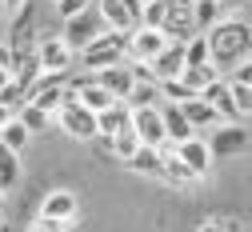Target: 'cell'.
I'll use <instances>...</instances> for the list:
<instances>
[{
  "instance_id": "6da1fadb",
  "label": "cell",
  "mask_w": 252,
  "mask_h": 232,
  "mask_svg": "<svg viewBox=\"0 0 252 232\" xmlns=\"http://www.w3.org/2000/svg\"><path fill=\"white\" fill-rule=\"evenodd\" d=\"M208 60L216 68H232L236 60L248 56V20H236V16H220L208 32Z\"/></svg>"
},
{
  "instance_id": "7a4b0ae2",
  "label": "cell",
  "mask_w": 252,
  "mask_h": 232,
  "mask_svg": "<svg viewBox=\"0 0 252 232\" xmlns=\"http://www.w3.org/2000/svg\"><path fill=\"white\" fill-rule=\"evenodd\" d=\"M124 48H128V32H104V36H96L88 48H80V60H84V68L96 76V72L112 68V64H124Z\"/></svg>"
},
{
  "instance_id": "3957f363",
  "label": "cell",
  "mask_w": 252,
  "mask_h": 232,
  "mask_svg": "<svg viewBox=\"0 0 252 232\" xmlns=\"http://www.w3.org/2000/svg\"><path fill=\"white\" fill-rule=\"evenodd\" d=\"M96 36H104V24H100V16H96V8H84L80 16H72V20H64V32H60V40H64L72 52H80V48H88Z\"/></svg>"
},
{
  "instance_id": "277c9868",
  "label": "cell",
  "mask_w": 252,
  "mask_h": 232,
  "mask_svg": "<svg viewBox=\"0 0 252 232\" xmlns=\"http://www.w3.org/2000/svg\"><path fill=\"white\" fill-rule=\"evenodd\" d=\"M204 144H208L212 160H232V156L248 152V124H220Z\"/></svg>"
},
{
  "instance_id": "5b68a950",
  "label": "cell",
  "mask_w": 252,
  "mask_h": 232,
  "mask_svg": "<svg viewBox=\"0 0 252 232\" xmlns=\"http://www.w3.org/2000/svg\"><path fill=\"white\" fill-rule=\"evenodd\" d=\"M128 128L136 132V140L144 148H160L164 140V124H160V108H128Z\"/></svg>"
},
{
  "instance_id": "8992f818",
  "label": "cell",
  "mask_w": 252,
  "mask_h": 232,
  "mask_svg": "<svg viewBox=\"0 0 252 232\" xmlns=\"http://www.w3.org/2000/svg\"><path fill=\"white\" fill-rule=\"evenodd\" d=\"M160 32H164V40H172V44H184L188 36H196V28H192V4H188V0H168Z\"/></svg>"
},
{
  "instance_id": "52a82bcc",
  "label": "cell",
  "mask_w": 252,
  "mask_h": 232,
  "mask_svg": "<svg viewBox=\"0 0 252 232\" xmlns=\"http://www.w3.org/2000/svg\"><path fill=\"white\" fill-rule=\"evenodd\" d=\"M72 48L60 40V36H40L36 40V60H40V72H56V76H64L68 72V64H72Z\"/></svg>"
},
{
  "instance_id": "ba28073f",
  "label": "cell",
  "mask_w": 252,
  "mask_h": 232,
  "mask_svg": "<svg viewBox=\"0 0 252 232\" xmlns=\"http://www.w3.org/2000/svg\"><path fill=\"white\" fill-rule=\"evenodd\" d=\"M76 216H80V200L68 188H52L40 200V220H68V224H76Z\"/></svg>"
},
{
  "instance_id": "9c48e42d",
  "label": "cell",
  "mask_w": 252,
  "mask_h": 232,
  "mask_svg": "<svg viewBox=\"0 0 252 232\" xmlns=\"http://www.w3.org/2000/svg\"><path fill=\"white\" fill-rule=\"evenodd\" d=\"M56 120H60V128L68 132V136H76V140H96V112H88V108H80V104H64L56 112Z\"/></svg>"
},
{
  "instance_id": "30bf717a",
  "label": "cell",
  "mask_w": 252,
  "mask_h": 232,
  "mask_svg": "<svg viewBox=\"0 0 252 232\" xmlns=\"http://www.w3.org/2000/svg\"><path fill=\"white\" fill-rule=\"evenodd\" d=\"M164 44H168V40H164V32H160V28H144V24H136V28L128 32V48H124V52H132L136 64H148Z\"/></svg>"
},
{
  "instance_id": "8fae6325",
  "label": "cell",
  "mask_w": 252,
  "mask_h": 232,
  "mask_svg": "<svg viewBox=\"0 0 252 232\" xmlns=\"http://www.w3.org/2000/svg\"><path fill=\"white\" fill-rule=\"evenodd\" d=\"M148 72H152L156 84H160V80H176V76L184 72V44H172V40H168L160 52L148 60Z\"/></svg>"
},
{
  "instance_id": "7c38bea8",
  "label": "cell",
  "mask_w": 252,
  "mask_h": 232,
  "mask_svg": "<svg viewBox=\"0 0 252 232\" xmlns=\"http://www.w3.org/2000/svg\"><path fill=\"white\" fill-rule=\"evenodd\" d=\"M172 152L184 160V168L192 172L196 180H200V176H208V168H212V152H208L204 136H192V140H184V144H172Z\"/></svg>"
},
{
  "instance_id": "4fadbf2b",
  "label": "cell",
  "mask_w": 252,
  "mask_h": 232,
  "mask_svg": "<svg viewBox=\"0 0 252 232\" xmlns=\"http://www.w3.org/2000/svg\"><path fill=\"white\" fill-rule=\"evenodd\" d=\"M92 8H96L104 32H132L136 28V16L120 4V0H92Z\"/></svg>"
},
{
  "instance_id": "5bb4252c",
  "label": "cell",
  "mask_w": 252,
  "mask_h": 232,
  "mask_svg": "<svg viewBox=\"0 0 252 232\" xmlns=\"http://www.w3.org/2000/svg\"><path fill=\"white\" fill-rule=\"evenodd\" d=\"M96 84L112 96V100L120 104L124 96H128V88H132V72H128V64H112V68H104V72H96Z\"/></svg>"
},
{
  "instance_id": "9a60e30c",
  "label": "cell",
  "mask_w": 252,
  "mask_h": 232,
  "mask_svg": "<svg viewBox=\"0 0 252 232\" xmlns=\"http://www.w3.org/2000/svg\"><path fill=\"white\" fill-rule=\"evenodd\" d=\"M124 108H160V84H152V80H132L128 96L120 100Z\"/></svg>"
},
{
  "instance_id": "2e32d148",
  "label": "cell",
  "mask_w": 252,
  "mask_h": 232,
  "mask_svg": "<svg viewBox=\"0 0 252 232\" xmlns=\"http://www.w3.org/2000/svg\"><path fill=\"white\" fill-rule=\"evenodd\" d=\"M180 112H184V120L192 124V132L200 136V128H212V124H220V116L212 112V104H204L200 96H192V100H184L180 104Z\"/></svg>"
},
{
  "instance_id": "e0dca14e",
  "label": "cell",
  "mask_w": 252,
  "mask_h": 232,
  "mask_svg": "<svg viewBox=\"0 0 252 232\" xmlns=\"http://www.w3.org/2000/svg\"><path fill=\"white\" fill-rule=\"evenodd\" d=\"M124 124H128V108H124V104H108L104 112H96V136L108 144Z\"/></svg>"
},
{
  "instance_id": "ac0fdd59",
  "label": "cell",
  "mask_w": 252,
  "mask_h": 232,
  "mask_svg": "<svg viewBox=\"0 0 252 232\" xmlns=\"http://www.w3.org/2000/svg\"><path fill=\"white\" fill-rule=\"evenodd\" d=\"M28 140H32V136H28V128H24L16 116H8L4 124H0V148H8V152L20 156V148H24Z\"/></svg>"
},
{
  "instance_id": "d6986e66",
  "label": "cell",
  "mask_w": 252,
  "mask_h": 232,
  "mask_svg": "<svg viewBox=\"0 0 252 232\" xmlns=\"http://www.w3.org/2000/svg\"><path fill=\"white\" fill-rule=\"evenodd\" d=\"M128 168L132 172H140V176H160V148H136L132 156H128Z\"/></svg>"
},
{
  "instance_id": "ffe728a7",
  "label": "cell",
  "mask_w": 252,
  "mask_h": 232,
  "mask_svg": "<svg viewBox=\"0 0 252 232\" xmlns=\"http://www.w3.org/2000/svg\"><path fill=\"white\" fill-rule=\"evenodd\" d=\"M180 80H184L188 88H192V92L200 96V92H204L212 80H220V68H216V64H200V68H184V72H180Z\"/></svg>"
},
{
  "instance_id": "44dd1931",
  "label": "cell",
  "mask_w": 252,
  "mask_h": 232,
  "mask_svg": "<svg viewBox=\"0 0 252 232\" xmlns=\"http://www.w3.org/2000/svg\"><path fill=\"white\" fill-rule=\"evenodd\" d=\"M104 148H108V152H112V156H120V160H128V156H132V152H136V148H140V140H136V132H132V128H128V124H124V128H120V132H116V136H112V140H108V144H104Z\"/></svg>"
},
{
  "instance_id": "7402d4cb",
  "label": "cell",
  "mask_w": 252,
  "mask_h": 232,
  "mask_svg": "<svg viewBox=\"0 0 252 232\" xmlns=\"http://www.w3.org/2000/svg\"><path fill=\"white\" fill-rule=\"evenodd\" d=\"M16 180H20V156L8 152V148H0V192H8Z\"/></svg>"
},
{
  "instance_id": "603a6c76",
  "label": "cell",
  "mask_w": 252,
  "mask_h": 232,
  "mask_svg": "<svg viewBox=\"0 0 252 232\" xmlns=\"http://www.w3.org/2000/svg\"><path fill=\"white\" fill-rule=\"evenodd\" d=\"M200 64H212L208 60V40L204 36H188L184 40V68H200Z\"/></svg>"
},
{
  "instance_id": "cb8c5ba5",
  "label": "cell",
  "mask_w": 252,
  "mask_h": 232,
  "mask_svg": "<svg viewBox=\"0 0 252 232\" xmlns=\"http://www.w3.org/2000/svg\"><path fill=\"white\" fill-rule=\"evenodd\" d=\"M192 88H188L180 76L176 80H160V104H184V100H192Z\"/></svg>"
},
{
  "instance_id": "d4e9b609",
  "label": "cell",
  "mask_w": 252,
  "mask_h": 232,
  "mask_svg": "<svg viewBox=\"0 0 252 232\" xmlns=\"http://www.w3.org/2000/svg\"><path fill=\"white\" fill-rule=\"evenodd\" d=\"M224 84H228V80H224ZM228 96H232V104H236V116L248 120V112H252V92H248V84H228Z\"/></svg>"
},
{
  "instance_id": "484cf974",
  "label": "cell",
  "mask_w": 252,
  "mask_h": 232,
  "mask_svg": "<svg viewBox=\"0 0 252 232\" xmlns=\"http://www.w3.org/2000/svg\"><path fill=\"white\" fill-rule=\"evenodd\" d=\"M16 120H20L24 128H28V136H32V132H40V128L48 124V116H44L40 108H32V104H24V108L16 112Z\"/></svg>"
},
{
  "instance_id": "4316f807",
  "label": "cell",
  "mask_w": 252,
  "mask_h": 232,
  "mask_svg": "<svg viewBox=\"0 0 252 232\" xmlns=\"http://www.w3.org/2000/svg\"><path fill=\"white\" fill-rule=\"evenodd\" d=\"M0 108H4L8 116H12V112H20V108H24V88H16V84H8L4 92H0Z\"/></svg>"
},
{
  "instance_id": "83f0119b",
  "label": "cell",
  "mask_w": 252,
  "mask_h": 232,
  "mask_svg": "<svg viewBox=\"0 0 252 232\" xmlns=\"http://www.w3.org/2000/svg\"><path fill=\"white\" fill-rule=\"evenodd\" d=\"M84 8H92V0H56V16H60V20H72V16H80Z\"/></svg>"
},
{
  "instance_id": "f1b7e54d",
  "label": "cell",
  "mask_w": 252,
  "mask_h": 232,
  "mask_svg": "<svg viewBox=\"0 0 252 232\" xmlns=\"http://www.w3.org/2000/svg\"><path fill=\"white\" fill-rule=\"evenodd\" d=\"M224 80H228V84H252V64H248V56L232 64V72H228Z\"/></svg>"
},
{
  "instance_id": "f546056e",
  "label": "cell",
  "mask_w": 252,
  "mask_h": 232,
  "mask_svg": "<svg viewBox=\"0 0 252 232\" xmlns=\"http://www.w3.org/2000/svg\"><path fill=\"white\" fill-rule=\"evenodd\" d=\"M28 232H76V224H68V220H36Z\"/></svg>"
},
{
  "instance_id": "4dcf8cb0",
  "label": "cell",
  "mask_w": 252,
  "mask_h": 232,
  "mask_svg": "<svg viewBox=\"0 0 252 232\" xmlns=\"http://www.w3.org/2000/svg\"><path fill=\"white\" fill-rule=\"evenodd\" d=\"M248 0H216V8H220V16H228V12H236V8H244Z\"/></svg>"
},
{
  "instance_id": "1f68e13d",
  "label": "cell",
  "mask_w": 252,
  "mask_h": 232,
  "mask_svg": "<svg viewBox=\"0 0 252 232\" xmlns=\"http://www.w3.org/2000/svg\"><path fill=\"white\" fill-rule=\"evenodd\" d=\"M196 232H224V228H220V220H204Z\"/></svg>"
},
{
  "instance_id": "d6a6232c",
  "label": "cell",
  "mask_w": 252,
  "mask_h": 232,
  "mask_svg": "<svg viewBox=\"0 0 252 232\" xmlns=\"http://www.w3.org/2000/svg\"><path fill=\"white\" fill-rule=\"evenodd\" d=\"M0 4H4V12H8V8L16 12V8H24V4H28V0H0Z\"/></svg>"
},
{
  "instance_id": "836d02e7",
  "label": "cell",
  "mask_w": 252,
  "mask_h": 232,
  "mask_svg": "<svg viewBox=\"0 0 252 232\" xmlns=\"http://www.w3.org/2000/svg\"><path fill=\"white\" fill-rule=\"evenodd\" d=\"M8 84H12V76H8V72H4V68H0V92H4V88H8Z\"/></svg>"
},
{
  "instance_id": "e575fe53",
  "label": "cell",
  "mask_w": 252,
  "mask_h": 232,
  "mask_svg": "<svg viewBox=\"0 0 252 232\" xmlns=\"http://www.w3.org/2000/svg\"><path fill=\"white\" fill-rule=\"evenodd\" d=\"M4 120H8V112H4V108H0V124H4Z\"/></svg>"
},
{
  "instance_id": "d590c367",
  "label": "cell",
  "mask_w": 252,
  "mask_h": 232,
  "mask_svg": "<svg viewBox=\"0 0 252 232\" xmlns=\"http://www.w3.org/2000/svg\"><path fill=\"white\" fill-rule=\"evenodd\" d=\"M0 24H4V4H0Z\"/></svg>"
},
{
  "instance_id": "8d00e7d4",
  "label": "cell",
  "mask_w": 252,
  "mask_h": 232,
  "mask_svg": "<svg viewBox=\"0 0 252 232\" xmlns=\"http://www.w3.org/2000/svg\"><path fill=\"white\" fill-rule=\"evenodd\" d=\"M0 208H4V192H0Z\"/></svg>"
},
{
  "instance_id": "74e56055",
  "label": "cell",
  "mask_w": 252,
  "mask_h": 232,
  "mask_svg": "<svg viewBox=\"0 0 252 232\" xmlns=\"http://www.w3.org/2000/svg\"><path fill=\"white\" fill-rule=\"evenodd\" d=\"M136 4H152V0H136Z\"/></svg>"
}]
</instances>
